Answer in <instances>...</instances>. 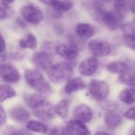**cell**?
I'll return each mask as SVG.
<instances>
[{"instance_id":"8","label":"cell","mask_w":135,"mask_h":135,"mask_svg":"<svg viewBox=\"0 0 135 135\" xmlns=\"http://www.w3.org/2000/svg\"><path fill=\"white\" fill-rule=\"evenodd\" d=\"M55 51L59 55L67 60H74L78 55V47L73 42H65L55 47Z\"/></svg>"},{"instance_id":"35","label":"cell","mask_w":135,"mask_h":135,"mask_svg":"<svg viewBox=\"0 0 135 135\" xmlns=\"http://www.w3.org/2000/svg\"><path fill=\"white\" fill-rule=\"evenodd\" d=\"M5 47H6V44H5V40L2 34L0 32V55L5 51Z\"/></svg>"},{"instance_id":"36","label":"cell","mask_w":135,"mask_h":135,"mask_svg":"<svg viewBox=\"0 0 135 135\" xmlns=\"http://www.w3.org/2000/svg\"><path fill=\"white\" fill-rule=\"evenodd\" d=\"M128 7L133 13H135V0H129L128 2Z\"/></svg>"},{"instance_id":"4","label":"cell","mask_w":135,"mask_h":135,"mask_svg":"<svg viewBox=\"0 0 135 135\" xmlns=\"http://www.w3.org/2000/svg\"><path fill=\"white\" fill-rule=\"evenodd\" d=\"M89 92L92 99L98 102L103 101L109 94V85L102 80H93L90 83Z\"/></svg>"},{"instance_id":"10","label":"cell","mask_w":135,"mask_h":135,"mask_svg":"<svg viewBox=\"0 0 135 135\" xmlns=\"http://www.w3.org/2000/svg\"><path fill=\"white\" fill-rule=\"evenodd\" d=\"M0 75L3 80L7 83H16L21 79V75L17 69L9 64L0 65Z\"/></svg>"},{"instance_id":"26","label":"cell","mask_w":135,"mask_h":135,"mask_svg":"<svg viewBox=\"0 0 135 135\" xmlns=\"http://www.w3.org/2000/svg\"><path fill=\"white\" fill-rule=\"evenodd\" d=\"M119 81L121 83L129 86H135V74L131 73L129 71L120 74L119 76Z\"/></svg>"},{"instance_id":"18","label":"cell","mask_w":135,"mask_h":135,"mask_svg":"<svg viewBox=\"0 0 135 135\" xmlns=\"http://www.w3.org/2000/svg\"><path fill=\"white\" fill-rule=\"evenodd\" d=\"M119 98L121 102L127 105L135 103V88H127L123 90L119 94Z\"/></svg>"},{"instance_id":"24","label":"cell","mask_w":135,"mask_h":135,"mask_svg":"<svg viewBox=\"0 0 135 135\" xmlns=\"http://www.w3.org/2000/svg\"><path fill=\"white\" fill-rule=\"evenodd\" d=\"M55 113L62 119L67 117L69 110V103L67 100H61L55 107Z\"/></svg>"},{"instance_id":"29","label":"cell","mask_w":135,"mask_h":135,"mask_svg":"<svg viewBox=\"0 0 135 135\" xmlns=\"http://www.w3.org/2000/svg\"><path fill=\"white\" fill-rule=\"evenodd\" d=\"M5 135H32L29 131L26 130L15 129L13 127H8L4 133Z\"/></svg>"},{"instance_id":"40","label":"cell","mask_w":135,"mask_h":135,"mask_svg":"<svg viewBox=\"0 0 135 135\" xmlns=\"http://www.w3.org/2000/svg\"><path fill=\"white\" fill-rule=\"evenodd\" d=\"M3 1H5V2L6 3H7L8 5H9V4L12 3H13V1H15V0H3Z\"/></svg>"},{"instance_id":"34","label":"cell","mask_w":135,"mask_h":135,"mask_svg":"<svg viewBox=\"0 0 135 135\" xmlns=\"http://www.w3.org/2000/svg\"><path fill=\"white\" fill-rule=\"evenodd\" d=\"M7 115L3 108L0 106V127L3 126L6 122Z\"/></svg>"},{"instance_id":"14","label":"cell","mask_w":135,"mask_h":135,"mask_svg":"<svg viewBox=\"0 0 135 135\" xmlns=\"http://www.w3.org/2000/svg\"><path fill=\"white\" fill-rule=\"evenodd\" d=\"M47 92L46 90H37L36 93L26 96L25 98V102L29 108L34 109L46 102Z\"/></svg>"},{"instance_id":"39","label":"cell","mask_w":135,"mask_h":135,"mask_svg":"<svg viewBox=\"0 0 135 135\" xmlns=\"http://www.w3.org/2000/svg\"><path fill=\"white\" fill-rule=\"evenodd\" d=\"M129 135H135V127L132 128L129 132Z\"/></svg>"},{"instance_id":"25","label":"cell","mask_w":135,"mask_h":135,"mask_svg":"<svg viewBox=\"0 0 135 135\" xmlns=\"http://www.w3.org/2000/svg\"><path fill=\"white\" fill-rule=\"evenodd\" d=\"M51 7L58 12H65L69 11L73 7V3L71 1L57 0L51 5Z\"/></svg>"},{"instance_id":"22","label":"cell","mask_w":135,"mask_h":135,"mask_svg":"<svg viewBox=\"0 0 135 135\" xmlns=\"http://www.w3.org/2000/svg\"><path fill=\"white\" fill-rule=\"evenodd\" d=\"M107 69L112 73H123L129 71V66L123 61H113L109 63Z\"/></svg>"},{"instance_id":"20","label":"cell","mask_w":135,"mask_h":135,"mask_svg":"<svg viewBox=\"0 0 135 135\" xmlns=\"http://www.w3.org/2000/svg\"><path fill=\"white\" fill-rule=\"evenodd\" d=\"M26 128L28 131L32 132L39 133L42 134H47L48 132V127L44 123L38 121H28L26 124Z\"/></svg>"},{"instance_id":"21","label":"cell","mask_w":135,"mask_h":135,"mask_svg":"<svg viewBox=\"0 0 135 135\" xmlns=\"http://www.w3.org/2000/svg\"><path fill=\"white\" fill-rule=\"evenodd\" d=\"M19 46L22 49L34 50L37 47V40L31 33L26 34L23 38L19 40Z\"/></svg>"},{"instance_id":"7","label":"cell","mask_w":135,"mask_h":135,"mask_svg":"<svg viewBox=\"0 0 135 135\" xmlns=\"http://www.w3.org/2000/svg\"><path fill=\"white\" fill-rule=\"evenodd\" d=\"M88 48L90 52L94 56L102 57L107 56L112 52V48L106 41L100 40H93L88 44Z\"/></svg>"},{"instance_id":"19","label":"cell","mask_w":135,"mask_h":135,"mask_svg":"<svg viewBox=\"0 0 135 135\" xmlns=\"http://www.w3.org/2000/svg\"><path fill=\"white\" fill-rule=\"evenodd\" d=\"M105 124L109 129H115L121 125L123 119L119 115L113 112H109L105 115Z\"/></svg>"},{"instance_id":"9","label":"cell","mask_w":135,"mask_h":135,"mask_svg":"<svg viewBox=\"0 0 135 135\" xmlns=\"http://www.w3.org/2000/svg\"><path fill=\"white\" fill-rule=\"evenodd\" d=\"M52 57L47 51L37 52L33 55L32 62L39 69L42 71L48 70L52 66Z\"/></svg>"},{"instance_id":"32","label":"cell","mask_w":135,"mask_h":135,"mask_svg":"<svg viewBox=\"0 0 135 135\" xmlns=\"http://www.w3.org/2000/svg\"><path fill=\"white\" fill-rule=\"evenodd\" d=\"M50 135H69L67 129L61 126L54 127L51 129Z\"/></svg>"},{"instance_id":"1","label":"cell","mask_w":135,"mask_h":135,"mask_svg":"<svg viewBox=\"0 0 135 135\" xmlns=\"http://www.w3.org/2000/svg\"><path fill=\"white\" fill-rule=\"evenodd\" d=\"M73 73V67L69 63L59 62L52 65L47 70V76L51 83L60 84L71 79Z\"/></svg>"},{"instance_id":"16","label":"cell","mask_w":135,"mask_h":135,"mask_svg":"<svg viewBox=\"0 0 135 135\" xmlns=\"http://www.w3.org/2000/svg\"><path fill=\"white\" fill-rule=\"evenodd\" d=\"M84 83L83 79L80 77H75L69 79L67 80L65 86L64 91L67 94L76 92L84 88Z\"/></svg>"},{"instance_id":"38","label":"cell","mask_w":135,"mask_h":135,"mask_svg":"<svg viewBox=\"0 0 135 135\" xmlns=\"http://www.w3.org/2000/svg\"><path fill=\"white\" fill-rule=\"evenodd\" d=\"M94 135H112L108 133H105L104 131H98Z\"/></svg>"},{"instance_id":"3","label":"cell","mask_w":135,"mask_h":135,"mask_svg":"<svg viewBox=\"0 0 135 135\" xmlns=\"http://www.w3.org/2000/svg\"><path fill=\"white\" fill-rule=\"evenodd\" d=\"M25 79L28 85L34 89L47 92L50 90V85L46 82L42 74L37 70L26 69L25 71Z\"/></svg>"},{"instance_id":"11","label":"cell","mask_w":135,"mask_h":135,"mask_svg":"<svg viewBox=\"0 0 135 135\" xmlns=\"http://www.w3.org/2000/svg\"><path fill=\"white\" fill-rule=\"evenodd\" d=\"M98 67V61L94 57H89L82 61L79 66V72L84 76H90L96 72Z\"/></svg>"},{"instance_id":"30","label":"cell","mask_w":135,"mask_h":135,"mask_svg":"<svg viewBox=\"0 0 135 135\" xmlns=\"http://www.w3.org/2000/svg\"><path fill=\"white\" fill-rule=\"evenodd\" d=\"M123 41L125 44L129 48L135 51V34L130 35H124Z\"/></svg>"},{"instance_id":"41","label":"cell","mask_w":135,"mask_h":135,"mask_svg":"<svg viewBox=\"0 0 135 135\" xmlns=\"http://www.w3.org/2000/svg\"><path fill=\"white\" fill-rule=\"evenodd\" d=\"M103 1H112V0H103Z\"/></svg>"},{"instance_id":"33","label":"cell","mask_w":135,"mask_h":135,"mask_svg":"<svg viewBox=\"0 0 135 135\" xmlns=\"http://www.w3.org/2000/svg\"><path fill=\"white\" fill-rule=\"evenodd\" d=\"M124 117L126 119L135 122V106L130 108L124 113Z\"/></svg>"},{"instance_id":"13","label":"cell","mask_w":135,"mask_h":135,"mask_svg":"<svg viewBox=\"0 0 135 135\" xmlns=\"http://www.w3.org/2000/svg\"><path fill=\"white\" fill-rule=\"evenodd\" d=\"M66 129L69 135H91V132L84 123L72 120L67 123Z\"/></svg>"},{"instance_id":"27","label":"cell","mask_w":135,"mask_h":135,"mask_svg":"<svg viewBox=\"0 0 135 135\" xmlns=\"http://www.w3.org/2000/svg\"><path fill=\"white\" fill-rule=\"evenodd\" d=\"M114 7L115 11L125 16L127 8H129L127 1V0H115Z\"/></svg>"},{"instance_id":"31","label":"cell","mask_w":135,"mask_h":135,"mask_svg":"<svg viewBox=\"0 0 135 135\" xmlns=\"http://www.w3.org/2000/svg\"><path fill=\"white\" fill-rule=\"evenodd\" d=\"M121 30L124 35H130L135 34V24L127 23L121 26Z\"/></svg>"},{"instance_id":"12","label":"cell","mask_w":135,"mask_h":135,"mask_svg":"<svg viewBox=\"0 0 135 135\" xmlns=\"http://www.w3.org/2000/svg\"><path fill=\"white\" fill-rule=\"evenodd\" d=\"M73 117L76 120L84 123H88L92 118V110L86 104L77 105L73 112Z\"/></svg>"},{"instance_id":"42","label":"cell","mask_w":135,"mask_h":135,"mask_svg":"<svg viewBox=\"0 0 135 135\" xmlns=\"http://www.w3.org/2000/svg\"><path fill=\"white\" fill-rule=\"evenodd\" d=\"M134 23L135 24V17L134 18Z\"/></svg>"},{"instance_id":"23","label":"cell","mask_w":135,"mask_h":135,"mask_svg":"<svg viewBox=\"0 0 135 135\" xmlns=\"http://www.w3.org/2000/svg\"><path fill=\"white\" fill-rule=\"evenodd\" d=\"M17 93L12 86L7 84H0V103L15 97Z\"/></svg>"},{"instance_id":"37","label":"cell","mask_w":135,"mask_h":135,"mask_svg":"<svg viewBox=\"0 0 135 135\" xmlns=\"http://www.w3.org/2000/svg\"><path fill=\"white\" fill-rule=\"evenodd\" d=\"M40 2L46 4V5H52L54 4V3L57 0H39Z\"/></svg>"},{"instance_id":"6","label":"cell","mask_w":135,"mask_h":135,"mask_svg":"<svg viewBox=\"0 0 135 135\" xmlns=\"http://www.w3.org/2000/svg\"><path fill=\"white\" fill-rule=\"evenodd\" d=\"M33 113L36 118L44 121H51L55 116V108L50 103L45 102L33 109Z\"/></svg>"},{"instance_id":"2","label":"cell","mask_w":135,"mask_h":135,"mask_svg":"<svg viewBox=\"0 0 135 135\" xmlns=\"http://www.w3.org/2000/svg\"><path fill=\"white\" fill-rule=\"evenodd\" d=\"M96 14L98 18L110 30H115L121 26V22L125 17L116 11H105L100 8L97 9Z\"/></svg>"},{"instance_id":"17","label":"cell","mask_w":135,"mask_h":135,"mask_svg":"<svg viewBox=\"0 0 135 135\" xmlns=\"http://www.w3.org/2000/svg\"><path fill=\"white\" fill-rule=\"evenodd\" d=\"M76 32L79 36L83 38H89L96 32L94 26L90 24L80 23L76 27Z\"/></svg>"},{"instance_id":"15","label":"cell","mask_w":135,"mask_h":135,"mask_svg":"<svg viewBox=\"0 0 135 135\" xmlns=\"http://www.w3.org/2000/svg\"><path fill=\"white\" fill-rule=\"evenodd\" d=\"M9 115L13 121L19 123H25L30 118L29 112L21 106H17L13 108L9 112Z\"/></svg>"},{"instance_id":"5","label":"cell","mask_w":135,"mask_h":135,"mask_svg":"<svg viewBox=\"0 0 135 135\" xmlns=\"http://www.w3.org/2000/svg\"><path fill=\"white\" fill-rule=\"evenodd\" d=\"M21 15L25 21L32 25H39L43 21L42 12L39 8L33 5H28L22 7Z\"/></svg>"},{"instance_id":"28","label":"cell","mask_w":135,"mask_h":135,"mask_svg":"<svg viewBox=\"0 0 135 135\" xmlns=\"http://www.w3.org/2000/svg\"><path fill=\"white\" fill-rule=\"evenodd\" d=\"M11 13V9L9 5L3 0H0V21H3L9 17Z\"/></svg>"}]
</instances>
